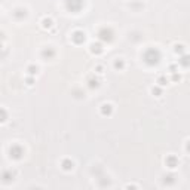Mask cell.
<instances>
[{"label": "cell", "mask_w": 190, "mask_h": 190, "mask_svg": "<svg viewBox=\"0 0 190 190\" xmlns=\"http://www.w3.org/2000/svg\"><path fill=\"white\" fill-rule=\"evenodd\" d=\"M152 92H153V94H156V97H159V95H160V92H162V91H160V89H159V88H153V89H152Z\"/></svg>", "instance_id": "20"}, {"label": "cell", "mask_w": 190, "mask_h": 190, "mask_svg": "<svg viewBox=\"0 0 190 190\" xmlns=\"http://www.w3.org/2000/svg\"><path fill=\"white\" fill-rule=\"evenodd\" d=\"M6 120H7V112L3 107H0V123H3Z\"/></svg>", "instance_id": "16"}, {"label": "cell", "mask_w": 190, "mask_h": 190, "mask_svg": "<svg viewBox=\"0 0 190 190\" xmlns=\"http://www.w3.org/2000/svg\"><path fill=\"white\" fill-rule=\"evenodd\" d=\"M157 83H159L160 86H165V85L168 83V80H166L165 77H159V79H157Z\"/></svg>", "instance_id": "18"}, {"label": "cell", "mask_w": 190, "mask_h": 190, "mask_svg": "<svg viewBox=\"0 0 190 190\" xmlns=\"http://www.w3.org/2000/svg\"><path fill=\"white\" fill-rule=\"evenodd\" d=\"M42 57H43L45 60H52V58L55 57V51H54L52 48H45V49L42 51Z\"/></svg>", "instance_id": "8"}, {"label": "cell", "mask_w": 190, "mask_h": 190, "mask_svg": "<svg viewBox=\"0 0 190 190\" xmlns=\"http://www.w3.org/2000/svg\"><path fill=\"white\" fill-rule=\"evenodd\" d=\"M66 6L70 12H79L83 7V0H67Z\"/></svg>", "instance_id": "4"}, {"label": "cell", "mask_w": 190, "mask_h": 190, "mask_svg": "<svg viewBox=\"0 0 190 190\" xmlns=\"http://www.w3.org/2000/svg\"><path fill=\"white\" fill-rule=\"evenodd\" d=\"M103 51H104V48H103V45H101V43H92V45H91V52H92V54L100 55Z\"/></svg>", "instance_id": "11"}, {"label": "cell", "mask_w": 190, "mask_h": 190, "mask_svg": "<svg viewBox=\"0 0 190 190\" xmlns=\"http://www.w3.org/2000/svg\"><path fill=\"white\" fill-rule=\"evenodd\" d=\"M165 163H166V166H168V168L174 169V168H177V166H178V159H177L174 154H171V156H168V157L165 159Z\"/></svg>", "instance_id": "7"}, {"label": "cell", "mask_w": 190, "mask_h": 190, "mask_svg": "<svg viewBox=\"0 0 190 190\" xmlns=\"http://www.w3.org/2000/svg\"><path fill=\"white\" fill-rule=\"evenodd\" d=\"M27 85L31 86V85H33V79H27Z\"/></svg>", "instance_id": "22"}, {"label": "cell", "mask_w": 190, "mask_h": 190, "mask_svg": "<svg viewBox=\"0 0 190 190\" xmlns=\"http://www.w3.org/2000/svg\"><path fill=\"white\" fill-rule=\"evenodd\" d=\"M13 16H15L18 21H21V19H24V18L27 16V10L22 9V7H18V9L13 12Z\"/></svg>", "instance_id": "9"}, {"label": "cell", "mask_w": 190, "mask_h": 190, "mask_svg": "<svg viewBox=\"0 0 190 190\" xmlns=\"http://www.w3.org/2000/svg\"><path fill=\"white\" fill-rule=\"evenodd\" d=\"M0 178H1L4 183H10V181H13V178H15V172H13L12 169H6V171L1 172Z\"/></svg>", "instance_id": "6"}, {"label": "cell", "mask_w": 190, "mask_h": 190, "mask_svg": "<svg viewBox=\"0 0 190 190\" xmlns=\"http://www.w3.org/2000/svg\"><path fill=\"white\" fill-rule=\"evenodd\" d=\"M112 112H113L112 104H103L101 106V114L103 116H109V114H112Z\"/></svg>", "instance_id": "12"}, {"label": "cell", "mask_w": 190, "mask_h": 190, "mask_svg": "<svg viewBox=\"0 0 190 190\" xmlns=\"http://www.w3.org/2000/svg\"><path fill=\"white\" fill-rule=\"evenodd\" d=\"M72 40H73L76 45H82V43L86 40V34H85L83 31L77 30V31H75V33L72 34Z\"/></svg>", "instance_id": "5"}, {"label": "cell", "mask_w": 190, "mask_h": 190, "mask_svg": "<svg viewBox=\"0 0 190 190\" xmlns=\"http://www.w3.org/2000/svg\"><path fill=\"white\" fill-rule=\"evenodd\" d=\"M61 168H63L64 171H72V169L75 168V163H73V160H70V159H64V160L61 162Z\"/></svg>", "instance_id": "10"}, {"label": "cell", "mask_w": 190, "mask_h": 190, "mask_svg": "<svg viewBox=\"0 0 190 190\" xmlns=\"http://www.w3.org/2000/svg\"><path fill=\"white\" fill-rule=\"evenodd\" d=\"M160 61V52L156 48H150L144 52V63L147 66H156Z\"/></svg>", "instance_id": "1"}, {"label": "cell", "mask_w": 190, "mask_h": 190, "mask_svg": "<svg viewBox=\"0 0 190 190\" xmlns=\"http://www.w3.org/2000/svg\"><path fill=\"white\" fill-rule=\"evenodd\" d=\"M114 69L116 70H123V67H125V61L123 60H120V58H117L116 61H114Z\"/></svg>", "instance_id": "13"}, {"label": "cell", "mask_w": 190, "mask_h": 190, "mask_svg": "<svg viewBox=\"0 0 190 190\" xmlns=\"http://www.w3.org/2000/svg\"><path fill=\"white\" fill-rule=\"evenodd\" d=\"M27 72L31 75V76H34V75H37V72H39V69H37V66H28V69H27Z\"/></svg>", "instance_id": "17"}, {"label": "cell", "mask_w": 190, "mask_h": 190, "mask_svg": "<svg viewBox=\"0 0 190 190\" xmlns=\"http://www.w3.org/2000/svg\"><path fill=\"white\" fill-rule=\"evenodd\" d=\"M9 156H10V159H13V160H19V159H22V156H24V149H22L19 144H13V146L9 149Z\"/></svg>", "instance_id": "3"}, {"label": "cell", "mask_w": 190, "mask_h": 190, "mask_svg": "<svg viewBox=\"0 0 190 190\" xmlns=\"http://www.w3.org/2000/svg\"><path fill=\"white\" fill-rule=\"evenodd\" d=\"M52 24H54L52 18H43V21H42L43 28H51V27H52Z\"/></svg>", "instance_id": "14"}, {"label": "cell", "mask_w": 190, "mask_h": 190, "mask_svg": "<svg viewBox=\"0 0 190 190\" xmlns=\"http://www.w3.org/2000/svg\"><path fill=\"white\" fill-rule=\"evenodd\" d=\"M180 63L183 64V67H187V66H189V63H187V57L184 55V57H183V58L180 60Z\"/></svg>", "instance_id": "19"}, {"label": "cell", "mask_w": 190, "mask_h": 190, "mask_svg": "<svg viewBox=\"0 0 190 190\" xmlns=\"http://www.w3.org/2000/svg\"><path fill=\"white\" fill-rule=\"evenodd\" d=\"M97 70H98V73H103V67H101V66H98Z\"/></svg>", "instance_id": "23"}, {"label": "cell", "mask_w": 190, "mask_h": 190, "mask_svg": "<svg viewBox=\"0 0 190 190\" xmlns=\"http://www.w3.org/2000/svg\"><path fill=\"white\" fill-rule=\"evenodd\" d=\"M114 37V33L112 28H109V27H103L100 31H98V39L101 40V42H112Z\"/></svg>", "instance_id": "2"}, {"label": "cell", "mask_w": 190, "mask_h": 190, "mask_svg": "<svg viewBox=\"0 0 190 190\" xmlns=\"http://www.w3.org/2000/svg\"><path fill=\"white\" fill-rule=\"evenodd\" d=\"M88 83H89V88H98V85H100V82H98V79L95 77V79H92V77H89L88 79Z\"/></svg>", "instance_id": "15"}, {"label": "cell", "mask_w": 190, "mask_h": 190, "mask_svg": "<svg viewBox=\"0 0 190 190\" xmlns=\"http://www.w3.org/2000/svg\"><path fill=\"white\" fill-rule=\"evenodd\" d=\"M180 79H181V76H180V75H175V73H174V76H172V80H180Z\"/></svg>", "instance_id": "21"}]
</instances>
